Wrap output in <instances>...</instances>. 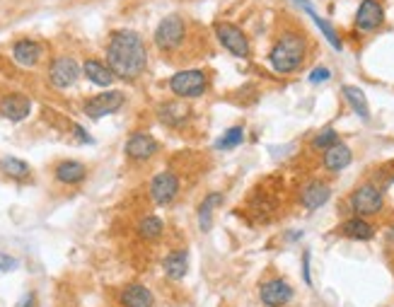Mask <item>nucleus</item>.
<instances>
[{"label":"nucleus","instance_id":"nucleus-1","mask_svg":"<svg viewBox=\"0 0 394 307\" xmlns=\"http://www.w3.org/2000/svg\"><path fill=\"white\" fill-rule=\"evenodd\" d=\"M107 63L121 80H136L147 66V51L143 37L133 29H114L107 44Z\"/></svg>","mask_w":394,"mask_h":307},{"label":"nucleus","instance_id":"nucleus-2","mask_svg":"<svg viewBox=\"0 0 394 307\" xmlns=\"http://www.w3.org/2000/svg\"><path fill=\"white\" fill-rule=\"evenodd\" d=\"M307 56V41L300 32H285L278 37L269 53V63L278 75H290L305 63Z\"/></svg>","mask_w":394,"mask_h":307},{"label":"nucleus","instance_id":"nucleus-3","mask_svg":"<svg viewBox=\"0 0 394 307\" xmlns=\"http://www.w3.org/2000/svg\"><path fill=\"white\" fill-rule=\"evenodd\" d=\"M170 90L172 95L181 97V100H196L208 90V75L204 71H196V68L179 71L170 77Z\"/></svg>","mask_w":394,"mask_h":307},{"label":"nucleus","instance_id":"nucleus-4","mask_svg":"<svg viewBox=\"0 0 394 307\" xmlns=\"http://www.w3.org/2000/svg\"><path fill=\"white\" fill-rule=\"evenodd\" d=\"M184 37H186L184 17H179V15H167V17L157 24L152 41H155V46L160 48V51L170 53V51H177V48L184 44Z\"/></svg>","mask_w":394,"mask_h":307},{"label":"nucleus","instance_id":"nucleus-5","mask_svg":"<svg viewBox=\"0 0 394 307\" xmlns=\"http://www.w3.org/2000/svg\"><path fill=\"white\" fill-rule=\"evenodd\" d=\"M213 32H215V39L220 41V46L225 51H230L233 56L238 58H247L252 46H249V37L233 22H215L213 24Z\"/></svg>","mask_w":394,"mask_h":307},{"label":"nucleus","instance_id":"nucleus-6","mask_svg":"<svg viewBox=\"0 0 394 307\" xmlns=\"http://www.w3.org/2000/svg\"><path fill=\"white\" fill-rule=\"evenodd\" d=\"M351 211L356 216H375L382 211L385 206V196H382V189H377L375 184H361L356 192L351 194V201H348Z\"/></svg>","mask_w":394,"mask_h":307},{"label":"nucleus","instance_id":"nucleus-7","mask_svg":"<svg viewBox=\"0 0 394 307\" xmlns=\"http://www.w3.org/2000/svg\"><path fill=\"white\" fill-rule=\"evenodd\" d=\"M124 102H126L124 92L107 90L102 92V95L90 97V100L82 104V111H85V116H90V119H102V116H109L114 114V111H119L121 106H124Z\"/></svg>","mask_w":394,"mask_h":307},{"label":"nucleus","instance_id":"nucleus-8","mask_svg":"<svg viewBox=\"0 0 394 307\" xmlns=\"http://www.w3.org/2000/svg\"><path fill=\"white\" fill-rule=\"evenodd\" d=\"M82 68L78 66L73 58L61 56V58H53V63L48 66V82H51L56 90H68L78 82L80 77Z\"/></svg>","mask_w":394,"mask_h":307},{"label":"nucleus","instance_id":"nucleus-9","mask_svg":"<svg viewBox=\"0 0 394 307\" xmlns=\"http://www.w3.org/2000/svg\"><path fill=\"white\" fill-rule=\"evenodd\" d=\"M179 194V177L174 172H160L150 182V196L157 206H170Z\"/></svg>","mask_w":394,"mask_h":307},{"label":"nucleus","instance_id":"nucleus-10","mask_svg":"<svg viewBox=\"0 0 394 307\" xmlns=\"http://www.w3.org/2000/svg\"><path fill=\"white\" fill-rule=\"evenodd\" d=\"M259 300L266 307H283L293 300V286L283 279H271L259 288Z\"/></svg>","mask_w":394,"mask_h":307},{"label":"nucleus","instance_id":"nucleus-11","mask_svg":"<svg viewBox=\"0 0 394 307\" xmlns=\"http://www.w3.org/2000/svg\"><path fill=\"white\" fill-rule=\"evenodd\" d=\"M157 150H160V143H157L150 133H133V136H129V140H126V145H124L126 158L133 160V162H145V160H150Z\"/></svg>","mask_w":394,"mask_h":307},{"label":"nucleus","instance_id":"nucleus-12","mask_svg":"<svg viewBox=\"0 0 394 307\" xmlns=\"http://www.w3.org/2000/svg\"><path fill=\"white\" fill-rule=\"evenodd\" d=\"M385 22V10L380 0H363L356 12V29L361 32H375Z\"/></svg>","mask_w":394,"mask_h":307},{"label":"nucleus","instance_id":"nucleus-13","mask_svg":"<svg viewBox=\"0 0 394 307\" xmlns=\"http://www.w3.org/2000/svg\"><path fill=\"white\" fill-rule=\"evenodd\" d=\"M32 111V100L27 95H19V92H12V95H5L0 100V116L12 124H19L24 121Z\"/></svg>","mask_w":394,"mask_h":307},{"label":"nucleus","instance_id":"nucleus-14","mask_svg":"<svg viewBox=\"0 0 394 307\" xmlns=\"http://www.w3.org/2000/svg\"><path fill=\"white\" fill-rule=\"evenodd\" d=\"M82 73H85L87 80L95 82L97 87H109L111 82L116 80V75L109 68V63L100 61V58H87V61L82 63Z\"/></svg>","mask_w":394,"mask_h":307},{"label":"nucleus","instance_id":"nucleus-15","mask_svg":"<svg viewBox=\"0 0 394 307\" xmlns=\"http://www.w3.org/2000/svg\"><path fill=\"white\" fill-rule=\"evenodd\" d=\"M351 162H353L351 148H348L346 143H341V140H339L337 145H332V148L324 150L322 165H324V169H329V172H341V169H346Z\"/></svg>","mask_w":394,"mask_h":307},{"label":"nucleus","instance_id":"nucleus-16","mask_svg":"<svg viewBox=\"0 0 394 307\" xmlns=\"http://www.w3.org/2000/svg\"><path fill=\"white\" fill-rule=\"evenodd\" d=\"M12 58L24 68H34L42 61V44L34 39H19L12 46Z\"/></svg>","mask_w":394,"mask_h":307},{"label":"nucleus","instance_id":"nucleus-17","mask_svg":"<svg viewBox=\"0 0 394 307\" xmlns=\"http://www.w3.org/2000/svg\"><path fill=\"white\" fill-rule=\"evenodd\" d=\"M53 177H56V182L73 187V184L85 182L87 167L82 162H75V160H63V162H58L56 169H53Z\"/></svg>","mask_w":394,"mask_h":307},{"label":"nucleus","instance_id":"nucleus-18","mask_svg":"<svg viewBox=\"0 0 394 307\" xmlns=\"http://www.w3.org/2000/svg\"><path fill=\"white\" fill-rule=\"evenodd\" d=\"M329 196H332L329 184L310 182L307 187L303 189V194H300V201H303V206L307 208V211H317V208H322L324 203L329 201Z\"/></svg>","mask_w":394,"mask_h":307},{"label":"nucleus","instance_id":"nucleus-19","mask_svg":"<svg viewBox=\"0 0 394 307\" xmlns=\"http://www.w3.org/2000/svg\"><path fill=\"white\" fill-rule=\"evenodd\" d=\"M162 269H165L167 279L181 281L186 276V271H189V252L186 250L170 252V254L165 257V261H162Z\"/></svg>","mask_w":394,"mask_h":307},{"label":"nucleus","instance_id":"nucleus-20","mask_svg":"<svg viewBox=\"0 0 394 307\" xmlns=\"http://www.w3.org/2000/svg\"><path fill=\"white\" fill-rule=\"evenodd\" d=\"M341 235L348 237V240H358V242H368L375 237V227L366 221V218L356 216V218H348L346 223L341 225Z\"/></svg>","mask_w":394,"mask_h":307},{"label":"nucleus","instance_id":"nucleus-21","mask_svg":"<svg viewBox=\"0 0 394 307\" xmlns=\"http://www.w3.org/2000/svg\"><path fill=\"white\" fill-rule=\"evenodd\" d=\"M119 300H121V305H124V307H152V303H155L152 293L141 283L126 286V288L121 290Z\"/></svg>","mask_w":394,"mask_h":307},{"label":"nucleus","instance_id":"nucleus-22","mask_svg":"<svg viewBox=\"0 0 394 307\" xmlns=\"http://www.w3.org/2000/svg\"><path fill=\"white\" fill-rule=\"evenodd\" d=\"M0 172H3L5 177H10V179H17V182H27V179L32 177V167H29L24 160L12 158V155H8V158H0Z\"/></svg>","mask_w":394,"mask_h":307},{"label":"nucleus","instance_id":"nucleus-23","mask_svg":"<svg viewBox=\"0 0 394 307\" xmlns=\"http://www.w3.org/2000/svg\"><path fill=\"white\" fill-rule=\"evenodd\" d=\"M343 97H346L348 106H351L353 111H356L358 116H361L363 121L370 119V106H368V100H366V92L361 90V87L356 85H343Z\"/></svg>","mask_w":394,"mask_h":307},{"label":"nucleus","instance_id":"nucleus-24","mask_svg":"<svg viewBox=\"0 0 394 307\" xmlns=\"http://www.w3.org/2000/svg\"><path fill=\"white\" fill-rule=\"evenodd\" d=\"M157 114H160V119L165 121V124H170V126H181V124H186L189 109H186V106H181L179 102H170V104H162Z\"/></svg>","mask_w":394,"mask_h":307},{"label":"nucleus","instance_id":"nucleus-25","mask_svg":"<svg viewBox=\"0 0 394 307\" xmlns=\"http://www.w3.org/2000/svg\"><path fill=\"white\" fill-rule=\"evenodd\" d=\"M220 201H223V198H220V194H208V196H206V201L201 203V208H199V227L204 232L211 230V225H213V211L220 206Z\"/></svg>","mask_w":394,"mask_h":307},{"label":"nucleus","instance_id":"nucleus-26","mask_svg":"<svg viewBox=\"0 0 394 307\" xmlns=\"http://www.w3.org/2000/svg\"><path fill=\"white\" fill-rule=\"evenodd\" d=\"M162 232H165V223L157 216H145L138 223V235H141L143 240H160Z\"/></svg>","mask_w":394,"mask_h":307},{"label":"nucleus","instance_id":"nucleus-27","mask_svg":"<svg viewBox=\"0 0 394 307\" xmlns=\"http://www.w3.org/2000/svg\"><path fill=\"white\" fill-rule=\"evenodd\" d=\"M242 140H244V129H242V126H233V129H228L223 136H220V140L215 143V148H218V150L238 148Z\"/></svg>","mask_w":394,"mask_h":307},{"label":"nucleus","instance_id":"nucleus-28","mask_svg":"<svg viewBox=\"0 0 394 307\" xmlns=\"http://www.w3.org/2000/svg\"><path fill=\"white\" fill-rule=\"evenodd\" d=\"M307 15L314 19V24H317V27L322 29V34L329 39V44H332V46L337 48V51H341V39H339V34L334 32V27H332V24H329L327 19H322V17H319V15L314 12V10H307Z\"/></svg>","mask_w":394,"mask_h":307},{"label":"nucleus","instance_id":"nucleus-29","mask_svg":"<svg viewBox=\"0 0 394 307\" xmlns=\"http://www.w3.org/2000/svg\"><path fill=\"white\" fill-rule=\"evenodd\" d=\"M339 143V133L334 129H324V131H319L317 136L312 138V145L317 150H327V148H332V145H337Z\"/></svg>","mask_w":394,"mask_h":307},{"label":"nucleus","instance_id":"nucleus-30","mask_svg":"<svg viewBox=\"0 0 394 307\" xmlns=\"http://www.w3.org/2000/svg\"><path fill=\"white\" fill-rule=\"evenodd\" d=\"M329 77H332V71H329V68H314V71L310 73V82H312V85H319V82H327Z\"/></svg>","mask_w":394,"mask_h":307},{"label":"nucleus","instance_id":"nucleus-31","mask_svg":"<svg viewBox=\"0 0 394 307\" xmlns=\"http://www.w3.org/2000/svg\"><path fill=\"white\" fill-rule=\"evenodd\" d=\"M19 266V261L15 259L12 254H5V252H0V271H15Z\"/></svg>","mask_w":394,"mask_h":307},{"label":"nucleus","instance_id":"nucleus-32","mask_svg":"<svg viewBox=\"0 0 394 307\" xmlns=\"http://www.w3.org/2000/svg\"><path fill=\"white\" fill-rule=\"evenodd\" d=\"M73 133H75V136H78V140H80V143H92L90 133H87V131H85V129H82V126L73 124Z\"/></svg>","mask_w":394,"mask_h":307},{"label":"nucleus","instance_id":"nucleus-33","mask_svg":"<svg viewBox=\"0 0 394 307\" xmlns=\"http://www.w3.org/2000/svg\"><path fill=\"white\" fill-rule=\"evenodd\" d=\"M303 274H305V283L312 286V276H310V252H305L303 257Z\"/></svg>","mask_w":394,"mask_h":307},{"label":"nucleus","instance_id":"nucleus-34","mask_svg":"<svg viewBox=\"0 0 394 307\" xmlns=\"http://www.w3.org/2000/svg\"><path fill=\"white\" fill-rule=\"evenodd\" d=\"M15 307H37V295H34V293H27Z\"/></svg>","mask_w":394,"mask_h":307},{"label":"nucleus","instance_id":"nucleus-35","mask_svg":"<svg viewBox=\"0 0 394 307\" xmlns=\"http://www.w3.org/2000/svg\"><path fill=\"white\" fill-rule=\"evenodd\" d=\"M390 237H392V240H394V225L390 227Z\"/></svg>","mask_w":394,"mask_h":307}]
</instances>
